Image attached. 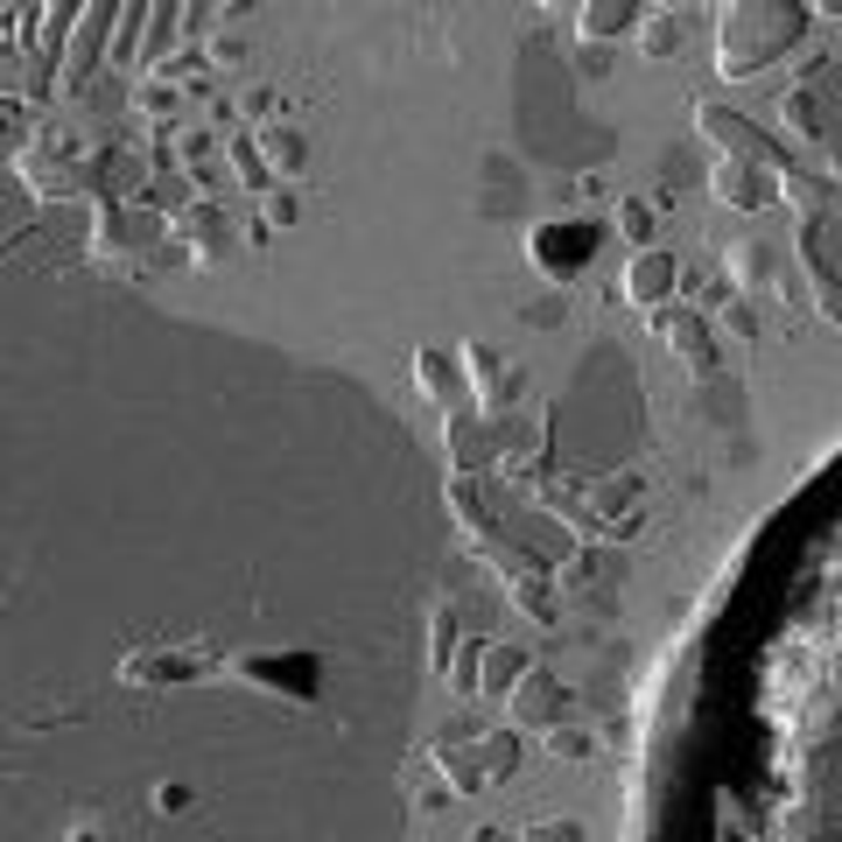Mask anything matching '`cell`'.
I'll list each match as a JSON object with an SVG mask.
<instances>
[{
  "label": "cell",
  "instance_id": "cell-1",
  "mask_svg": "<svg viewBox=\"0 0 842 842\" xmlns=\"http://www.w3.org/2000/svg\"><path fill=\"white\" fill-rule=\"evenodd\" d=\"M660 289H667V260H639V267H632V295H639V302L660 295Z\"/></svg>",
  "mask_w": 842,
  "mask_h": 842
}]
</instances>
